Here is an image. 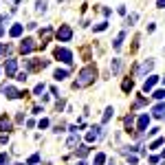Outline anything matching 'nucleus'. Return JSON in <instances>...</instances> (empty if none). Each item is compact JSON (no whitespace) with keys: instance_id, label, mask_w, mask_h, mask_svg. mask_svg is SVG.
<instances>
[{"instance_id":"obj_23","label":"nucleus","mask_w":165,"mask_h":165,"mask_svg":"<svg viewBox=\"0 0 165 165\" xmlns=\"http://www.w3.org/2000/svg\"><path fill=\"white\" fill-rule=\"evenodd\" d=\"M27 77H29L27 70H25V73H16V79H18V82H27Z\"/></svg>"},{"instance_id":"obj_43","label":"nucleus","mask_w":165,"mask_h":165,"mask_svg":"<svg viewBox=\"0 0 165 165\" xmlns=\"http://www.w3.org/2000/svg\"><path fill=\"white\" fill-rule=\"evenodd\" d=\"M60 2H62V0H60Z\"/></svg>"},{"instance_id":"obj_14","label":"nucleus","mask_w":165,"mask_h":165,"mask_svg":"<svg viewBox=\"0 0 165 165\" xmlns=\"http://www.w3.org/2000/svg\"><path fill=\"white\" fill-rule=\"evenodd\" d=\"M79 143V136L77 134H73V136H70L68 141H66V148H70V150H75V145Z\"/></svg>"},{"instance_id":"obj_32","label":"nucleus","mask_w":165,"mask_h":165,"mask_svg":"<svg viewBox=\"0 0 165 165\" xmlns=\"http://www.w3.org/2000/svg\"><path fill=\"white\" fill-rule=\"evenodd\" d=\"M106 27H108V22H101V25L95 27V31H106Z\"/></svg>"},{"instance_id":"obj_36","label":"nucleus","mask_w":165,"mask_h":165,"mask_svg":"<svg viewBox=\"0 0 165 165\" xmlns=\"http://www.w3.org/2000/svg\"><path fill=\"white\" fill-rule=\"evenodd\" d=\"M156 7L158 9H165V0H156Z\"/></svg>"},{"instance_id":"obj_15","label":"nucleus","mask_w":165,"mask_h":165,"mask_svg":"<svg viewBox=\"0 0 165 165\" xmlns=\"http://www.w3.org/2000/svg\"><path fill=\"white\" fill-rule=\"evenodd\" d=\"M0 130H7V132L11 130V121L7 119V117H2V119H0Z\"/></svg>"},{"instance_id":"obj_29","label":"nucleus","mask_w":165,"mask_h":165,"mask_svg":"<svg viewBox=\"0 0 165 165\" xmlns=\"http://www.w3.org/2000/svg\"><path fill=\"white\" fill-rule=\"evenodd\" d=\"M38 126H40V130H44V128H49V119H40V123H38Z\"/></svg>"},{"instance_id":"obj_33","label":"nucleus","mask_w":165,"mask_h":165,"mask_svg":"<svg viewBox=\"0 0 165 165\" xmlns=\"http://www.w3.org/2000/svg\"><path fill=\"white\" fill-rule=\"evenodd\" d=\"M5 53H9V46L7 44H0V55H5Z\"/></svg>"},{"instance_id":"obj_6","label":"nucleus","mask_w":165,"mask_h":165,"mask_svg":"<svg viewBox=\"0 0 165 165\" xmlns=\"http://www.w3.org/2000/svg\"><path fill=\"white\" fill-rule=\"evenodd\" d=\"M2 92L9 97V99H18V97H22L25 92H18L16 88H11V86H2Z\"/></svg>"},{"instance_id":"obj_19","label":"nucleus","mask_w":165,"mask_h":165,"mask_svg":"<svg viewBox=\"0 0 165 165\" xmlns=\"http://www.w3.org/2000/svg\"><path fill=\"white\" fill-rule=\"evenodd\" d=\"M88 152H90V148H88V145H79V148H77V156H82V158H84Z\"/></svg>"},{"instance_id":"obj_20","label":"nucleus","mask_w":165,"mask_h":165,"mask_svg":"<svg viewBox=\"0 0 165 165\" xmlns=\"http://www.w3.org/2000/svg\"><path fill=\"white\" fill-rule=\"evenodd\" d=\"M112 114H114V110H112V108H106V112H104V123H108V121L112 119Z\"/></svg>"},{"instance_id":"obj_5","label":"nucleus","mask_w":165,"mask_h":165,"mask_svg":"<svg viewBox=\"0 0 165 165\" xmlns=\"http://www.w3.org/2000/svg\"><path fill=\"white\" fill-rule=\"evenodd\" d=\"M16 70H18V62H16V60H7V64H5V73H7V77H13V75H16Z\"/></svg>"},{"instance_id":"obj_28","label":"nucleus","mask_w":165,"mask_h":165,"mask_svg":"<svg viewBox=\"0 0 165 165\" xmlns=\"http://www.w3.org/2000/svg\"><path fill=\"white\" fill-rule=\"evenodd\" d=\"M132 123H134V114H128V117H126V126L130 128Z\"/></svg>"},{"instance_id":"obj_40","label":"nucleus","mask_w":165,"mask_h":165,"mask_svg":"<svg viewBox=\"0 0 165 165\" xmlns=\"http://www.w3.org/2000/svg\"><path fill=\"white\" fill-rule=\"evenodd\" d=\"M2 31H5V29H2V27H0V35H2Z\"/></svg>"},{"instance_id":"obj_37","label":"nucleus","mask_w":165,"mask_h":165,"mask_svg":"<svg viewBox=\"0 0 165 165\" xmlns=\"http://www.w3.org/2000/svg\"><path fill=\"white\" fill-rule=\"evenodd\" d=\"M7 20H9V16H0V27H2L5 22H7Z\"/></svg>"},{"instance_id":"obj_4","label":"nucleus","mask_w":165,"mask_h":165,"mask_svg":"<svg viewBox=\"0 0 165 165\" xmlns=\"http://www.w3.org/2000/svg\"><path fill=\"white\" fill-rule=\"evenodd\" d=\"M152 68H154V62H152V60H145L143 64H141V66L136 68V75L141 77V75H145V73H150Z\"/></svg>"},{"instance_id":"obj_25","label":"nucleus","mask_w":165,"mask_h":165,"mask_svg":"<svg viewBox=\"0 0 165 165\" xmlns=\"http://www.w3.org/2000/svg\"><path fill=\"white\" fill-rule=\"evenodd\" d=\"M104 161H106V154H97L95 156V165H101Z\"/></svg>"},{"instance_id":"obj_30","label":"nucleus","mask_w":165,"mask_h":165,"mask_svg":"<svg viewBox=\"0 0 165 165\" xmlns=\"http://www.w3.org/2000/svg\"><path fill=\"white\" fill-rule=\"evenodd\" d=\"M126 22H128V25H134V22H136V13H130Z\"/></svg>"},{"instance_id":"obj_9","label":"nucleus","mask_w":165,"mask_h":165,"mask_svg":"<svg viewBox=\"0 0 165 165\" xmlns=\"http://www.w3.org/2000/svg\"><path fill=\"white\" fill-rule=\"evenodd\" d=\"M20 51L25 53V55H27V53H31V51H33V40H29V38H27V40H22V44H20Z\"/></svg>"},{"instance_id":"obj_41","label":"nucleus","mask_w":165,"mask_h":165,"mask_svg":"<svg viewBox=\"0 0 165 165\" xmlns=\"http://www.w3.org/2000/svg\"><path fill=\"white\" fill-rule=\"evenodd\" d=\"M77 165H86V163H84V161H82V163H77Z\"/></svg>"},{"instance_id":"obj_18","label":"nucleus","mask_w":165,"mask_h":165,"mask_svg":"<svg viewBox=\"0 0 165 165\" xmlns=\"http://www.w3.org/2000/svg\"><path fill=\"white\" fill-rule=\"evenodd\" d=\"M35 11L38 13H46V2H44V0H38V2H35Z\"/></svg>"},{"instance_id":"obj_38","label":"nucleus","mask_w":165,"mask_h":165,"mask_svg":"<svg viewBox=\"0 0 165 165\" xmlns=\"http://www.w3.org/2000/svg\"><path fill=\"white\" fill-rule=\"evenodd\" d=\"M158 130H161V128H152V130H148V134H150V136H154V134H156Z\"/></svg>"},{"instance_id":"obj_13","label":"nucleus","mask_w":165,"mask_h":165,"mask_svg":"<svg viewBox=\"0 0 165 165\" xmlns=\"http://www.w3.org/2000/svg\"><path fill=\"white\" fill-rule=\"evenodd\" d=\"M22 31H25V27H22V25H13L9 33H11V38H20V35H22Z\"/></svg>"},{"instance_id":"obj_16","label":"nucleus","mask_w":165,"mask_h":165,"mask_svg":"<svg viewBox=\"0 0 165 165\" xmlns=\"http://www.w3.org/2000/svg\"><path fill=\"white\" fill-rule=\"evenodd\" d=\"M66 77H68V70H64V68H62V70H60V68L55 70V79H57V82H62V79H66Z\"/></svg>"},{"instance_id":"obj_34","label":"nucleus","mask_w":165,"mask_h":165,"mask_svg":"<svg viewBox=\"0 0 165 165\" xmlns=\"http://www.w3.org/2000/svg\"><path fill=\"white\" fill-rule=\"evenodd\" d=\"M123 152H126V154H130V152H139V148H136V145H130V148H126Z\"/></svg>"},{"instance_id":"obj_21","label":"nucleus","mask_w":165,"mask_h":165,"mask_svg":"<svg viewBox=\"0 0 165 165\" xmlns=\"http://www.w3.org/2000/svg\"><path fill=\"white\" fill-rule=\"evenodd\" d=\"M132 79H123V84H121V88H123V92H128V90H132Z\"/></svg>"},{"instance_id":"obj_24","label":"nucleus","mask_w":165,"mask_h":165,"mask_svg":"<svg viewBox=\"0 0 165 165\" xmlns=\"http://www.w3.org/2000/svg\"><path fill=\"white\" fill-rule=\"evenodd\" d=\"M44 88H46L44 84H38V86L33 88V92H35V95H42V92H44Z\"/></svg>"},{"instance_id":"obj_10","label":"nucleus","mask_w":165,"mask_h":165,"mask_svg":"<svg viewBox=\"0 0 165 165\" xmlns=\"http://www.w3.org/2000/svg\"><path fill=\"white\" fill-rule=\"evenodd\" d=\"M152 112H154L156 119H165V104H156V106L152 108Z\"/></svg>"},{"instance_id":"obj_12","label":"nucleus","mask_w":165,"mask_h":165,"mask_svg":"<svg viewBox=\"0 0 165 165\" xmlns=\"http://www.w3.org/2000/svg\"><path fill=\"white\" fill-rule=\"evenodd\" d=\"M119 70H121V60H117V57H114V60L110 62V73H112V75H117Z\"/></svg>"},{"instance_id":"obj_8","label":"nucleus","mask_w":165,"mask_h":165,"mask_svg":"<svg viewBox=\"0 0 165 165\" xmlns=\"http://www.w3.org/2000/svg\"><path fill=\"white\" fill-rule=\"evenodd\" d=\"M101 136V128H92L88 134H86V141H88V143H92V141H97Z\"/></svg>"},{"instance_id":"obj_17","label":"nucleus","mask_w":165,"mask_h":165,"mask_svg":"<svg viewBox=\"0 0 165 165\" xmlns=\"http://www.w3.org/2000/svg\"><path fill=\"white\" fill-rule=\"evenodd\" d=\"M123 38H126V33H119V35H117V40L112 42V46H114V49H117V51H119V49H121V42H123Z\"/></svg>"},{"instance_id":"obj_35","label":"nucleus","mask_w":165,"mask_h":165,"mask_svg":"<svg viewBox=\"0 0 165 165\" xmlns=\"http://www.w3.org/2000/svg\"><path fill=\"white\" fill-rule=\"evenodd\" d=\"M38 161H40V156H38V154H33V156L29 158V165H33V163H38Z\"/></svg>"},{"instance_id":"obj_1","label":"nucleus","mask_w":165,"mask_h":165,"mask_svg":"<svg viewBox=\"0 0 165 165\" xmlns=\"http://www.w3.org/2000/svg\"><path fill=\"white\" fill-rule=\"evenodd\" d=\"M95 77H97V68L92 66V64L84 66L82 73H79V77L75 79V88H86V86H90L92 82H95Z\"/></svg>"},{"instance_id":"obj_2","label":"nucleus","mask_w":165,"mask_h":165,"mask_svg":"<svg viewBox=\"0 0 165 165\" xmlns=\"http://www.w3.org/2000/svg\"><path fill=\"white\" fill-rule=\"evenodd\" d=\"M55 35H57V40H60V42H70V38H73V29H70L68 25H64V27H60V29H57V33H55Z\"/></svg>"},{"instance_id":"obj_31","label":"nucleus","mask_w":165,"mask_h":165,"mask_svg":"<svg viewBox=\"0 0 165 165\" xmlns=\"http://www.w3.org/2000/svg\"><path fill=\"white\" fill-rule=\"evenodd\" d=\"M7 161H9V154H7V152H5V154H0V165H5Z\"/></svg>"},{"instance_id":"obj_42","label":"nucleus","mask_w":165,"mask_h":165,"mask_svg":"<svg viewBox=\"0 0 165 165\" xmlns=\"http://www.w3.org/2000/svg\"><path fill=\"white\" fill-rule=\"evenodd\" d=\"M163 86H165V77H163Z\"/></svg>"},{"instance_id":"obj_26","label":"nucleus","mask_w":165,"mask_h":165,"mask_svg":"<svg viewBox=\"0 0 165 165\" xmlns=\"http://www.w3.org/2000/svg\"><path fill=\"white\" fill-rule=\"evenodd\" d=\"M145 104V99H136L134 104H132V110H136V108H141V106H143Z\"/></svg>"},{"instance_id":"obj_11","label":"nucleus","mask_w":165,"mask_h":165,"mask_svg":"<svg viewBox=\"0 0 165 165\" xmlns=\"http://www.w3.org/2000/svg\"><path fill=\"white\" fill-rule=\"evenodd\" d=\"M158 82V77H154V75H150L148 79H145V84H143V92H150L152 88H154V84Z\"/></svg>"},{"instance_id":"obj_22","label":"nucleus","mask_w":165,"mask_h":165,"mask_svg":"<svg viewBox=\"0 0 165 165\" xmlns=\"http://www.w3.org/2000/svg\"><path fill=\"white\" fill-rule=\"evenodd\" d=\"M163 143H165V139H156V141H152V145H150V148H152V150H156V148H161Z\"/></svg>"},{"instance_id":"obj_3","label":"nucleus","mask_w":165,"mask_h":165,"mask_svg":"<svg viewBox=\"0 0 165 165\" xmlns=\"http://www.w3.org/2000/svg\"><path fill=\"white\" fill-rule=\"evenodd\" d=\"M55 57H57L60 62H64V64L73 62V53H70L68 49H57V51H55Z\"/></svg>"},{"instance_id":"obj_39","label":"nucleus","mask_w":165,"mask_h":165,"mask_svg":"<svg viewBox=\"0 0 165 165\" xmlns=\"http://www.w3.org/2000/svg\"><path fill=\"white\" fill-rule=\"evenodd\" d=\"M161 156H163V158H165V148H163V154H161Z\"/></svg>"},{"instance_id":"obj_7","label":"nucleus","mask_w":165,"mask_h":165,"mask_svg":"<svg viewBox=\"0 0 165 165\" xmlns=\"http://www.w3.org/2000/svg\"><path fill=\"white\" fill-rule=\"evenodd\" d=\"M148 126H150V117H148V114H141V117H139V121H136V130H139V132H143Z\"/></svg>"},{"instance_id":"obj_27","label":"nucleus","mask_w":165,"mask_h":165,"mask_svg":"<svg viewBox=\"0 0 165 165\" xmlns=\"http://www.w3.org/2000/svg\"><path fill=\"white\" fill-rule=\"evenodd\" d=\"M154 99H165V90H156L154 92Z\"/></svg>"}]
</instances>
